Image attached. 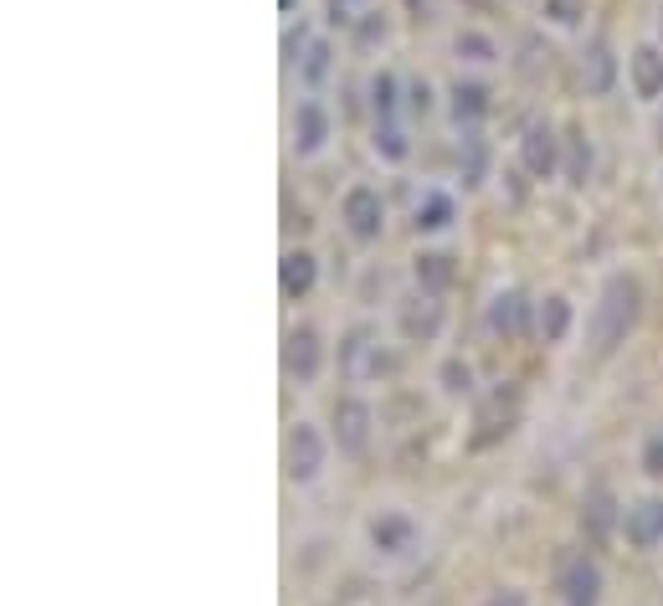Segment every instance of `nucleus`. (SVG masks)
<instances>
[{
    "mask_svg": "<svg viewBox=\"0 0 663 606\" xmlns=\"http://www.w3.org/2000/svg\"><path fill=\"white\" fill-rule=\"evenodd\" d=\"M488 606H525V596H519V592H504V596H494Z\"/></svg>",
    "mask_w": 663,
    "mask_h": 606,
    "instance_id": "29",
    "label": "nucleus"
},
{
    "mask_svg": "<svg viewBox=\"0 0 663 606\" xmlns=\"http://www.w3.org/2000/svg\"><path fill=\"white\" fill-rule=\"evenodd\" d=\"M325 134H329L325 108H319V104H298V114H294V145H298V155H314V149L325 145Z\"/></svg>",
    "mask_w": 663,
    "mask_h": 606,
    "instance_id": "15",
    "label": "nucleus"
},
{
    "mask_svg": "<svg viewBox=\"0 0 663 606\" xmlns=\"http://www.w3.org/2000/svg\"><path fill=\"white\" fill-rule=\"evenodd\" d=\"M412 519L401 514H386L370 524V540H376V550H386V555H401V550H412Z\"/></svg>",
    "mask_w": 663,
    "mask_h": 606,
    "instance_id": "17",
    "label": "nucleus"
},
{
    "mask_svg": "<svg viewBox=\"0 0 663 606\" xmlns=\"http://www.w3.org/2000/svg\"><path fill=\"white\" fill-rule=\"evenodd\" d=\"M525 309H530V304H525V294H515V288H509V294H494V304H488V329H494V334H525Z\"/></svg>",
    "mask_w": 663,
    "mask_h": 606,
    "instance_id": "13",
    "label": "nucleus"
},
{
    "mask_svg": "<svg viewBox=\"0 0 663 606\" xmlns=\"http://www.w3.org/2000/svg\"><path fill=\"white\" fill-rule=\"evenodd\" d=\"M325 73H329V46L314 42V46H309V62H304V77H309V83H319Z\"/></svg>",
    "mask_w": 663,
    "mask_h": 606,
    "instance_id": "27",
    "label": "nucleus"
},
{
    "mask_svg": "<svg viewBox=\"0 0 663 606\" xmlns=\"http://www.w3.org/2000/svg\"><path fill=\"white\" fill-rule=\"evenodd\" d=\"M412 108H422V114H428V83H417V88H412Z\"/></svg>",
    "mask_w": 663,
    "mask_h": 606,
    "instance_id": "30",
    "label": "nucleus"
},
{
    "mask_svg": "<svg viewBox=\"0 0 663 606\" xmlns=\"http://www.w3.org/2000/svg\"><path fill=\"white\" fill-rule=\"evenodd\" d=\"M581 524H591V534H607V524H612V509H607V493L597 488L587 499V514H581Z\"/></svg>",
    "mask_w": 663,
    "mask_h": 606,
    "instance_id": "24",
    "label": "nucleus"
},
{
    "mask_svg": "<svg viewBox=\"0 0 663 606\" xmlns=\"http://www.w3.org/2000/svg\"><path fill=\"white\" fill-rule=\"evenodd\" d=\"M612 73H618V62H612L607 42H591L587 57H581V83H587V93H607L612 88Z\"/></svg>",
    "mask_w": 663,
    "mask_h": 606,
    "instance_id": "16",
    "label": "nucleus"
},
{
    "mask_svg": "<svg viewBox=\"0 0 663 606\" xmlns=\"http://www.w3.org/2000/svg\"><path fill=\"white\" fill-rule=\"evenodd\" d=\"M335 437L345 453H366L370 447V406L366 401H355V396L335 401Z\"/></svg>",
    "mask_w": 663,
    "mask_h": 606,
    "instance_id": "7",
    "label": "nucleus"
},
{
    "mask_svg": "<svg viewBox=\"0 0 663 606\" xmlns=\"http://www.w3.org/2000/svg\"><path fill=\"white\" fill-rule=\"evenodd\" d=\"M622 530H628V545L653 550L663 540V499H643L622 514Z\"/></svg>",
    "mask_w": 663,
    "mask_h": 606,
    "instance_id": "9",
    "label": "nucleus"
},
{
    "mask_svg": "<svg viewBox=\"0 0 663 606\" xmlns=\"http://www.w3.org/2000/svg\"><path fill=\"white\" fill-rule=\"evenodd\" d=\"M628 67H633L638 98H659L663 93V52L659 46H638L633 57H628Z\"/></svg>",
    "mask_w": 663,
    "mask_h": 606,
    "instance_id": "12",
    "label": "nucleus"
},
{
    "mask_svg": "<svg viewBox=\"0 0 663 606\" xmlns=\"http://www.w3.org/2000/svg\"><path fill=\"white\" fill-rule=\"evenodd\" d=\"M448 222H453V201H448V195L428 191L417 201V226H422V232H442Z\"/></svg>",
    "mask_w": 663,
    "mask_h": 606,
    "instance_id": "21",
    "label": "nucleus"
},
{
    "mask_svg": "<svg viewBox=\"0 0 663 606\" xmlns=\"http://www.w3.org/2000/svg\"><path fill=\"white\" fill-rule=\"evenodd\" d=\"M314 278H319V267H314L309 252H283V267H278V283H283V294L298 298V294H309Z\"/></svg>",
    "mask_w": 663,
    "mask_h": 606,
    "instance_id": "14",
    "label": "nucleus"
},
{
    "mask_svg": "<svg viewBox=\"0 0 663 606\" xmlns=\"http://www.w3.org/2000/svg\"><path fill=\"white\" fill-rule=\"evenodd\" d=\"M370 104H376V119L391 124V114H397V77L381 73L376 83H370Z\"/></svg>",
    "mask_w": 663,
    "mask_h": 606,
    "instance_id": "22",
    "label": "nucleus"
},
{
    "mask_svg": "<svg viewBox=\"0 0 663 606\" xmlns=\"http://www.w3.org/2000/svg\"><path fill=\"white\" fill-rule=\"evenodd\" d=\"M417 283H422L428 294L448 288V283H453V257H442V252H422V257H417Z\"/></svg>",
    "mask_w": 663,
    "mask_h": 606,
    "instance_id": "20",
    "label": "nucleus"
},
{
    "mask_svg": "<svg viewBox=\"0 0 663 606\" xmlns=\"http://www.w3.org/2000/svg\"><path fill=\"white\" fill-rule=\"evenodd\" d=\"M488 114V88L484 83H453V119L478 124Z\"/></svg>",
    "mask_w": 663,
    "mask_h": 606,
    "instance_id": "18",
    "label": "nucleus"
},
{
    "mask_svg": "<svg viewBox=\"0 0 663 606\" xmlns=\"http://www.w3.org/2000/svg\"><path fill=\"white\" fill-rule=\"evenodd\" d=\"M587 170H591V145H587V139H581V134H576V149H571V170H566V176H571L576 185H581V180H587Z\"/></svg>",
    "mask_w": 663,
    "mask_h": 606,
    "instance_id": "26",
    "label": "nucleus"
},
{
    "mask_svg": "<svg viewBox=\"0 0 663 606\" xmlns=\"http://www.w3.org/2000/svg\"><path fill=\"white\" fill-rule=\"evenodd\" d=\"M638 309H643V288L628 273H612L602 283V298H597V313H591V350L597 355H612L638 325Z\"/></svg>",
    "mask_w": 663,
    "mask_h": 606,
    "instance_id": "1",
    "label": "nucleus"
},
{
    "mask_svg": "<svg viewBox=\"0 0 663 606\" xmlns=\"http://www.w3.org/2000/svg\"><path fill=\"white\" fill-rule=\"evenodd\" d=\"M643 468H649V474H663V432L649 437V447H643Z\"/></svg>",
    "mask_w": 663,
    "mask_h": 606,
    "instance_id": "28",
    "label": "nucleus"
},
{
    "mask_svg": "<svg viewBox=\"0 0 663 606\" xmlns=\"http://www.w3.org/2000/svg\"><path fill=\"white\" fill-rule=\"evenodd\" d=\"M560 602L566 606H597L602 602V571H597V561L591 555H571V561L560 565Z\"/></svg>",
    "mask_w": 663,
    "mask_h": 606,
    "instance_id": "4",
    "label": "nucleus"
},
{
    "mask_svg": "<svg viewBox=\"0 0 663 606\" xmlns=\"http://www.w3.org/2000/svg\"><path fill=\"white\" fill-rule=\"evenodd\" d=\"M515 416H519V396H515V391H494V396L478 406V432H473V443L488 447L494 437H504V432L515 427Z\"/></svg>",
    "mask_w": 663,
    "mask_h": 606,
    "instance_id": "8",
    "label": "nucleus"
},
{
    "mask_svg": "<svg viewBox=\"0 0 663 606\" xmlns=\"http://www.w3.org/2000/svg\"><path fill=\"white\" fill-rule=\"evenodd\" d=\"M339 370H345L350 381H370V375H391V370H397V360H391L381 344H376V334H370V329H355L350 340L339 344Z\"/></svg>",
    "mask_w": 663,
    "mask_h": 606,
    "instance_id": "2",
    "label": "nucleus"
},
{
    "mask_svg": "<svg viewBox=\"0 0 663 606\" xmlns=\"http://www.w3.org/2000/svg\"><path fill=\"white\" fill-rule=\"evenodd\" d=\"M283 463H288V478H294V483H309V478L325 468V437H319L309 422H298V427L288 432Z\"/></svg>",
    "mask_w": 663,
    "mask_h": 606,
    "instance_id": "5",
    "label": "nucleus"
},
{
    "mask_svg": "<svg viewBox=\"0 0 663 606\" xmlns=\"http://www.w3.org/2000/svg\"><path fill=\"white\" fill-rule=\"evenodd\" d=\"M438 329H442V304L432 294H417L401 304V334L407 340H432Z\"/></svg>",
    "mask_w": 663,
    "mask_h": 606,
    "instance_id": "10",
    "label": "nucleus"
},
{
    "mask_svg": "<svg viewBox=\"0 0 663 606\" xmlns=\"http://www.w3.org/2000/svg\"><path fill=\"white\" fill-rule=\"evenodd\" d=\"M519 160H525L530 176H550V170H556V134H550L546 124H530L525 139H519Z\"/></svg>",
    "mask_w": 663,
    "mask_h": 606,
    "instance_id": "11",
    "label": "nucleus"
},
{
    "mask_svg": "<svg viewBox=\"0 0 663 606\" xmlns=\"http://www.w3.org/2000/svg\"><path fill=\"white\" fill-rule=\"evenodd\" d=\"M319 360H325L319 329H309V325L288 329V340H283V370H288L294 381H314V375H319Z\"/></svg>",
    "mask_w": 663,
    "mask_h": 606,
    "instance_id": "6",
    "label": "nucleus"
},
{
    "mask_svg": "<svg viewBox=\"0 0 663 606\" xmlns=\"http://www.w3.org/2000/svg\"><path fill=\"white\" fill-rule=\"evenodd\" d=\"M345 226H350L355 242H376L386 226V201L376 185H355L350 195H345Z\"/></svg>",
    "mask_w": 663,
    "mask_h": 606,
    "instance_id": "3",
    "label": "nucleus"
},
{
    "mask_svg": "<svg viewBox=\"0 0 663 606\" xmlns=\"http://www.w3.org/2000/svg\"><path fill=\"white\" fill-rule=\"evenodd\" d=\"M442 381H448V391H453V396H463V391L473 385V370L457 365V360H448V365H442Z\"/></svg>",
    "mask_w": 663,
    "mask_h": 606,
    "instance_id": "25",
    "label": "nucleus"
},
{
    "mask_svg": "<svg viewBox=\"0 0 663 606\" xmlns=\"http://www.w3.org/2000/svg\"><path fill=\"white\" fill-rule=\"evenodd\" d=\"M535 319H540V334L556 344V340H566V329H571V304H566L560 294H550L546 304H540V313H535Z\"/></svg>",
    "mask_w": 663,
    "mask_h": 606,
    "instance_id": "19",
    "label": "nucleus"
},
{
    "mask_svg": "<svg viewBox=\"0 0 663 606\" xmlns=\"http://www.w3.org/2000/svg\"><path fill=\"white\" fill-rule=\"evenodd\" d=\"M376 149L386 160H407V139H401L397 124H376Z\"/></svg>",
    "mask_w": 663,
    "mask_h": 606,
    "instance_id": "23",
    "label": "nucleus"
},
{
    "mask_svg": "<svg viewBox=\"0 0 663 606\" xmlns=\"http://www.w3.org/2000/svg\"><path fill=\"white\" fill-rule=\"evenodd\" d=\"M278 6H283V11H288V6H294V0H278Z\"/></svg>",
    "mask_w": 663,
    "mask_h": 606,
    "instance_id": "31",
    "label": "nucleus"
}]
</instances>
